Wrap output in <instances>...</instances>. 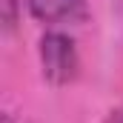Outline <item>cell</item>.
Returning a JSON list of instances; mask_svg holds the SVG:
<instances>
[{
    "label": "cell",
    "instance_id": "cell-1",
    "mask_svg": "<svg viewBox=\"0 0 123 123\" xmlns=\"http://www.w3.org/2000/svg\"><path fill=\"white\" fill-rule=\"evenodd\" d=\"M40 66H43V77L52 86H66L77 77L80 57L74 49V40L63 31H46L40 37Z\"/></svg>",
    "mask_w": 123,
    "mask_h": 123
},
{
    "label": "cell",
    "instance_id": "cell-2",
    "mask_svg": "<svg viewBox=\"0 0 123 123\" xmlns=\"http://www.w3.org/2000/svg\"><path fill=\"white\" fill-rule=\"evenodd\" d=\"M26 9L40 23H74L86 17V0H26Z\"/></svg>",
    "mask_w": 123,
    "mask_h": 123
},
{
    "label": "cell",
    "instance_id": "cell-3",
    "mask_svg": "<svg viewBox=\"0 0 123 123\" xmlns=\"http://www.w3.org/2000/svg\"><path fill=\"white\" fill-rule=\"evenodd\" d=\"M17 20V0H3V23L6 29H12Z\"/></svg>",
    "mask_w": 123,
    "mask_h": 123
},
{
    "label": "cell",
    "instance_id": "cell-4",
    "mask_svg": "<svg viewBox=\"0 0 123 123\" xmlns=\"http://www.w3.org/2000/svg\"><path fill=\"white\" fill-rule=\"evenodd\" d=\"M106 123H123V106L120 109H112L109 117H106Z\"/></svg>",
    "mask_w": 123,
    "mask_h": 123
}]
</instances>
